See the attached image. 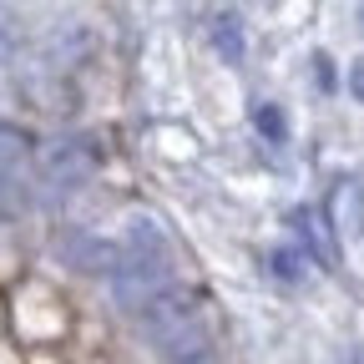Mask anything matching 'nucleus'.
I'll list each match as a JSON object with an SVG mask.
<instances>
[{"mask_svg":"<svg viewBox=\"0 0 364 364\" xmlns=\"http://www.w3.org/2000/svg\"><path fill=\"white\" fill-rule=\"evenodd\" d=\"M107 284H112V299H117V309L122 314H142L162 289H172V268H162V263H142V258H117L112 263V273H107Z\"/></svg>","mask_w":364,"mask_h":364,"instance_id":"nucleus-2","label":"nucleus"},{"mask_svg":"<svg viewBox=\"0 0 364 364\" xmlns=\"http://www.w3.org/2000/svg\"><path fill=\"white\" fill-rule=\"evenodd\" d=\"M136 324H142V334L167 354V364L172 359H182V354H198V349H208V329H203V309H198V294H188V289H162L142 314H136Z\"/></svg>","mask_w":364,"mask_h":364,"instance_id":"nucleus-1","label":"nucleus"},{"mask_svg":"<svg viewBox=\"0 0 364 364\" xmlns=\"http://www.w3.org/2000/svg\"><path fill=\"white\" fill-rule=\"evenodd\" d=\"M61 248H66V258H71L76 268H86V273H112V263H117L107 243H97V238H86V233H71V238H66Z\"/></svg>","mask_w":364,"mask_h":364,"instance_id":"nucleus-6","label":"nucleus"},{"mask_svg":"<svg viewBox=\"0 0 364 364\" xmlns=\"http://www.w3.org/2000/svg\"><path fill=\"white\" fill-rule=\"evenodd\" d=\"M172 364H223L213 349H198V354H182V359H172Z\"/></svg>","mask_w":364,"mask_h":364,"instance_id":"nucleus-12","label":"nucleus"},{"mask_svg":"<svg viewBox=\"0 0 364 364\" xmlns=\"http://www.w3.org/2000/svg\"><path fill=\"white\" fill-rule=\"evenodd\" d=\"M268 268H273V279H279V284H304V253L299 248H273Z\"/></svg>","mask_w":364,"mask_h":364,"instance_id":"nucleus-7","label":"nucleus"},{"mask_svg":"<svg viewBox=\"0 0 364 364\" xmlns=\"http://www.w3.org/2000/svg\"><path fill=\"white\" fill-rule=\"evenodd\" d=\"M253 122H258L263 136H273V142H279V136H289V122H284V112L273 107V102H263V107L253 112Z\"/></svg>","mask_w":364,"mask_h":364,"instance_id":"nucleus-8","label":"nucleus"},{"mask_svg":"<svg viewBox=\"0 0 364 364\" xmlns=\"http://www.w3.org/2000/svg\"><path fill=\"white\" fill-rule=\"evenodd\" d=\"M349 91H354V102H364V56L349 66Z\"/></svg>","mask_w":364,"mask_h":364,"instance_id":"nucleus-10","label":"nucleus"},{"mask_svg":"<svg viewBox=\"0 0 364 364\" xmlns=\"http://www.w3.org/2000/svg\"><path fill=\"white\" fill-rule=\"evenodd\" d=\"M26 147H31V142H26V132H16V127H0V162H16Z\"/></svg>","mask_w":364,"mask_h":364,"instance_id":"nucleus-9","label":"nucleus"},{"mask_svg":"<svg viewBox=\"0 0 364 364\" xmlns=\"http://www.w3.org/2000/svg\"><path fill=\"white\" fill-rule=\"evenodd\" d=\"M127 258H142V263H162L172 268V248H167V233L152 223V218H132L127 223Z\"/></svg>","mask_w":364,"mask_h":364,"instance_id":"nucleus-4","label":"nucleus"},{"mask_svg":"<svg viewBox=\"0 0 364 364\" xmlns=\"http://www.w3.org/2000/svg\"><path fill=\"white\" fill-rule=\"evenodd\" d=\"M11 51H16V26H11V21H0V61H6Z\"/></svg>","mask_w":364,"mask_h":364,"instance_id":"nucleus-11","label":"nucleus"},{"mask_svg":"<svg viewBox=\"0 0 364 364\" xmlns=\"http://www.w3.org/2000/svg\"><path fill=\"white\" fill-rule=\"evenodd\" d=\"M359 26H364V0H359Z\"/></svg>","mask_w":364,"mask_h":364,"instance_id":"nucleus-13","label":"nucleus"},{"mask_svg":"<svg viewBox=\"0 0 364 364\" xmlns=\"http://www.w3.org/2000/svg\"><path fill=\"white\" fill-rule=\"evenodd\" d=\"M208 41H213V51H218L228 66H238V61H243V51H248V41H243V21H238L233 11H218V16L208 21Z\"/></svg>","mask_w":364,"mask_h":364,"instance_id":"nucleus-5","label":"nucleus"},{"mask_svg":"<svg viewBox=\"0 0 364 364\" xmlns=\"http://www.w3.org/2000/svg\"><path fill=\"white\" fill-rule=\"evenodd\" d=\"M97 162H102V152H97V142H91V136H61V142L46 147L41 172H46V182H51V188H81V182L97 172Z\"/></svg>","mask_w":364,"mask_h":364,"instance_id":"nucleus-3","label":"nucleus"}]
</instances>
